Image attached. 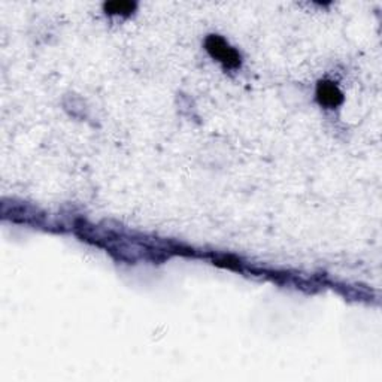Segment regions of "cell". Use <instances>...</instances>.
Segmentation results:
<instances>
[{
  "instance_id": "obj_1",
  "label": "cell",
  "mask_w": 382,
  "mask_h": 382,
  "mask_svg": "<svg viewBox=\"0 0 382 382\" xmlns=\"http://www.w3.org/2000/svg\"><path fill=\"white\" fill-rule=\"evenodd\" d=\"M205 48L211 57L218 60L226 69H236L240 66L239 52L231 48L221 36L209 35L205 40Z\"/></svg>"
},
{
  "instance_id": "obj_2",
  "label": "cell",
  "mask_w": 382,
  "mask_h": 382,
  "mask_svg": "<svg viewBox=\"0 0 382 382\" xmlns=\"http://www.w3.org/2000/svg\"><path fill=\"white\" fill-rule=\"evenodd\" d=\"M316 100L327 109H335L344 102V94L332 81H320L316 84Z\"/></svg>"
},
{
  "instance_id": "obj_3",
  "label": "cell",
  "mask_w": 382,
  "mask_h": 382,
  "mask_svg": "<svg viewBox=\"0 0 382 382\" xmlns=\"http://www.w3.org/2000/svg\"><path fill=\"white\" fill-rule=\"evenodd\" d=\"M135 9H136V3H132V2L105 3V10L111 15H130Z\"/></svg>"
}]
</instances>
